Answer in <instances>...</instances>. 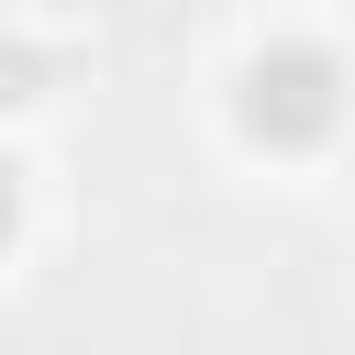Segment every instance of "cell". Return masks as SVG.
I'll use <instances>...</instances> for the list:
<instances>
[{"label":"cell","instance_id":"6da1fadb","mask_svg":"<svg viewBox=\"0 0 355 355\" xmlns=\"http://www.w3.org/2000/svg\"><path fill=\"white\" fill-rule=\"evenodd\" d=\"M233 122L266 144V155H311V144H333L344 133V55L333 44H266V55H244V78H233Z\"/></svg>","mask_w":355,"mask_h":355},{"label":"cell","instance_id":"7a4b0ae2","mask_svg":"<svg viewBox=\"0 0 355 355\" xmlns=\"http://www.w3.org/2000/svg\"><path fill=\"white\" fill-rule=\"evenodd\" d=\"M44 78H55V67H44V44L0 33V111H33V100H44Z\"/></svg>","mask_w":355,"mask_h":355},{"label":"cell","instance_id":"3957f363","mask_svg":"<svg viewBox=\"0 0 355 355\" xmlns=\"http://www.w3.org/2000/svg\"><path fill=\"white\" fill-rule=\"evenodd\" d=\"M11 222H22V166L0 155V244H11Z\"/></svg>","mask_w":355,"mask_h":355}]
</instances>
